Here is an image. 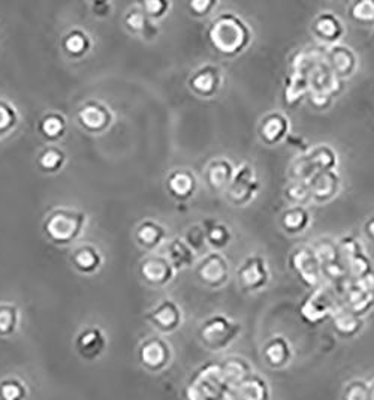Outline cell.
<instances>
[{"instance_id": "1", "label": "cell", "mask_w": 374, "mask_h": 400, "mask_svg": "<svg viewBox=\"0 0 374 400\" xmlns=\"http://www.w3.org/2000/svg\"><path fill=\"white\" fill-rule=\"evenodd\" d=\"M209 39L214 50L225 56H237L251 44L252 33L247 24L233 13H221L210 26Z\"/></svg>"}, {"instance_id": "2", "label": "cell", "mask_w": 374, "mask_h": 400, "mask_svg": "<svg viewBox=\"0 0 374 400\" xmlns=\"http://www.w3.org/2000/svg\"><path fill=\"white\" fill-rule=\"evenodd\" d=\"M186 400H232V389L221 374L220 363H205L193 372L185 389Z\"/></svg>"}, {"instance_id": "3", "label": "cell", "mask_w": 374, "mask_h": 400, "mask_svg": "<svg viewBox=\"0 0 374 400\" xmlns=\"http://www.w3.org/2000/svg\"><path fill=\"white\" fill-rule=\"evenodd\" d=\"M241 324L233 321L226 315H214L207 320L199 328V340L211 352H220L228 350L238 339L241 333Z\"/></svg>"}, {"instance_id": "4", "label": "cell", "mask_w": 374, "mask_h": 400, "mask_svg": "<svg viewBox=\"0 0 374 400\" xmlns=\"http://www.w3.org/2000/svg\"><path fill=\"white\" fill-rule=\"evenodd\" d=\"M84 215L71 210H57L48 216L45 220V232L54 242H69L79 232Z\"/></svg>"}, {"instance_id": "5", "label": "cell", "mask_w": 374, "mask_h": 400, "mask_svg": "<svg viewBox=\"0 0 374 400\" xmlns=\"http://www.w3.org/2000/svg\"><path fill=\"white\" fill-rule=\"evenodd\" d=\"M138 358L147 370L159 374L171 364L172 348L162 337H150L141 343L138 350Z\"/></svg>"}, {"instance_id": "6", "label": "cell", "mask_w": 374, "mask_h": 400, "mask_svg": "<svg viewBox=\"0 0 374 400\" xmlns=\"http://www.w3.org/2000/svg\"><path fill=\"white\" fill-rule=\"evenodd\" d=\"M337 306L324 289H316L301 303L299 315L309 324H319L336 313Z\"/></svg>"}, {"instance_id": "7", "label": "cell", "mask_w": 374, "mask_h": 400, "mask_svg": "<svg viewBox=\"0 0 374 400\" xmlns=\"http://www.w3.org/2000/svg\"><path fill=\"white\" fill-rule=\"evenodd\" d=\"M270 281V271L267 261L260 256L247 258L238 269V282L246 291H260Z\"/></svg>"}, {"instance_id": "8", "label": "cell", "mask_w": 374, "mask_h": 400, "mask_svg": "<svg viewBox=\"0 0 374 400\" xmlns=\"http://www.w3.org/2000/svg\"><path fill=\"white\" fill-rule=\"evenodd\" d=\"M258 190V182L253 168L248 163L241 165V168L235 171L232 180L228 186L229 200L235 205H244L252 200L253 194Z\"/></svg>"}, {"instance_id": "9", "label": "cell", "mask_w": 374, "mask_h": 400, "mask_svg": "<svg viewBox=\"0 0 374 400\" xmlns=\"http://www.w3.org/2000/svg\"><path fill=\"white\" fill-rule=\"evenodd\" d=\"M262 358L270 369L282 370L294 360V348L285 336H274L262 347Z\"/></svg>"}, {"instance_id": "10", "label": "cell", "mask_w": 374, "mask_h": 400, "mask_svg": "<svg viewBox=\"0 0 374 400\" xmlns=\"http://www.w3.org/2000/svg\"><path fill=\"white\" fill-rule=\"evenodd\" d=\"M147 320L163 333H172L183 323V312L175 301L163 300L147 315Z\"/></svg>"}, {"instance_id": "11", "label": "cell", "mask_w": 374, "mask_h": 400, "mask_svg": "<svg viewBox=\"0 0 374 400\" xmlns=\"http://www.w3.org/2000/svg\"><path fill=\"white\" fill-rule=\"evenodd\" d=\"M199 281L209 288H220L228 281L229 267L226 259L217 252L207 256L198 267Z\"/></svg>"}, {"instance_id": "12", "label": "cell", "mask_w": 374, "mask_h": 400, "mask_svg": "<svg viewBox=\"0 0 374 400\" xmlns=\"http://www.w3.org/2000/svg\"><path fill=\"white\" fill-rule=\"evenodd\" d=\"M292 266L299 274V278L309 286H316L321 281V259L316 252L309 247H301L295 251Z\"/></svg>"}, {"instance_id": "13", "label": "cell", "mask_w": 374, "mask_h": 400, "mask_svg": "<svg viewBox=\"0 0 374 400\" xmlns=\"http://www.w3.org/2000/svg\"><path fill=\"white\" fill-rule=\"evenodd\" d=\"M232 400H271V387L264 377L253 374L232 390Z\"/></svg>"}, {"instance_id": "14", "label": "cell", "mask_w": 374, "mask_h": 400, "mask_svg": "<svg viewBox=\"0 0 374 400\" xmlns=\"http://www.w3.org/2000/svg\"><path fill=\"white\" fill-rule=\"evenodd\" d=\"M189 85L197 94L210 98L217 93L221 85L220 71L214 66H204L190 77Z\"/></svg>"}, {"instance_id": "15", "label": "cell", "mask_w": 374, "mask_h": 400, "mask_svg": "<svg viewBox=\"0 0 374 400\" xmlns=\"http://www.w3.org/2000/svg\"><path fill=\"white\" fill-rule=\"evenodd\" d=\"M220 366H221V374H224L226 384L232 390L235 387H238L243 381H246L248 377H252L255 374L253 366L248 363V360H246L244 357L240 355H231L225 358V360L220 363Z\"/></svg>"}, {"instance_id": "16", "label": "cell", "mask_w": 374, "mask_h": 400, "mask_svg": "<svg viewBox=\"0 0 374 400\" xmlns=\"http://www.w3.org/2000/svg\"><path fill=\"white\" fill-rule=\"evenodd\" d=\"M141 276L145 282L155 286H163L174 278V267L166 258H150L141 266Z\"/></svg>"}, {"instance_id": "17", "label": "cell", "mask_w": 374, "mask_h": 400, "mask_svg": "<svg viewBox=\"0 0 374 400\" xmlns=\"http://www.w3.org/2000/svg\"><path fill=\"white\" fill-rule=\"evenodd\" d=\"M75 347L78 354L84 360L92 362L104 352L106 347V339L99 328H87L78 336Z\"/></svg>"}, {"instance_id": "18", "label": "cell", "mask_w": 374, "mask_h": 400, "mask_svg": "<svg viewBox=\"0 0 374 400\" xmlns=\"http://www.w3.org/2000/svg\"><path fill=\"white\" fill-rule=\"evenodd\" d=\"M332 325H334V332L340 337L353 339L363 332L364 320L349 309H337L332 315Z\"/></svg>"}, {"instance_id": "19", "label": "cell", "mask_w": 374, "mask_h": 400, "mask_svg": "<svg viewBox=\"0 0 374 400\" xmlns=\"http://www.w3.org/2000/svg\"><path fill=\"white\" fill-rule=\"evenodd\" d=\"M78 119L82 126L89 131H102L109 123V112L99 104H87L79 109Z\"/></svg>"}, {"instance_id": "20", "label": "cell", "mask_w": 374, "mask_h": 400, "mask_svg": "<svg viewBox=\"0 0 374 400\" xmlns=\"http://www.w3.org/2000/svg\"><path fill=\"white\" fill-rule=\"evenodd\" d=\"M339 190V177L332 171H321L313 177L310 194L316 201H326Z\"/></svg>"}, {"instance_id": "21", "label": "cell", "mask_w": 374, "mask_h": 400, "mask_svg": "<svg viewBox=\"0 0 374 400\" xmlns=\"http://www.w3.org/2000/svg\"><path fill=\"white\" fill-rule=\"evenodd\" d=\"M197 188L195 175L187 170H175L168 177V189L171 195L178 200H185L193 195Z\"/></svg>"}, {"instance_id": "22", "label": "cell", "mask_w": 374, "mask_h": 400, "mask_svg": "<svg viewBox=\"0 0 374 400\" xmlns=\"http://www.w3.org/2000/svg\"><path fill=\"white\" fill-rule=\"evenodd\" d=\"M289 131V121L285 116L275 113L264 119L260 125V136L267 144H275L282 141Z\"/></svg>"}, {"instance_id": "23", "label": "cell", "mask_w": 374, "mask_h": 400, "mask_svg": "<svg viewBox=\"0 0 374 400\" xmlns=\"http://www.w3.org/2000/svg\"><path fill=\"white\" fill-rule=\"evenodd\" d=\"M313 32L317 35V38L326 40V43H336L343 35V26L334 13L324 12L314 21Z\"/></svg>"}, {"instance_id": "24", "label": "cell", "mask_w": 374, "mask_h": 400, "mask_svg": "<svg viewBox=\"0 0 374 400\" xmlns=\"http://www.w3.org/2000/svg\"><path fill=\"white\" fill-rule=\"evenodd\" d=\"M235 174V170L226 159H216L209 165L207 170V182L216 190L220 189H228L232 177Z\"/></svg>"}, {"instance_id": "25", "label": "cell", "mask_w": 374, "mask_h": 400, "mask_svg": "<svg viewBox=\"0 0 374 400\" xmlns=\"http://www.w3.org/2000/svg\"><path fill=\"white\" fill-rule=\"evenodd\" d=\"M346 309H349L358 316H363L374 309V291L352 286L346 294Z\"/></svg>"}, {"instance_id": "26", "label": "cell", "mask_w": 374, "mask_h": 400, "mask_svg": "<svg viewBox=\"0 0 374 400\" xmlns=\"http://www.w3.org/2000/svg\"><path fill=\"white\" fill-rule=\"evenodd\" d=\"M195 259V251L182 240H174L170 244V263L174 269L189 267Z\"/></svg>"}, {"instance_id": "27", "label": "cell", "mask_w": 374, "mask_h": 400, "mask_svg": "<svg viewBox=\"0 0 374 400\" xmlns=\"http://www.w3.org/2000/svg\"><path fill=\"white\" fill-rule=\"evenodd\" d=\"M282 222L287 232H302L310 224V216L304 207L297 205L283 215Z\"/></svg>"}, {"instance_id": "28", "label": "cell", "mask_w": 374, "mask_h": 400, "mask_svg": "<svg viewBox=\"0 0 374 400\" xmlns=\"http://www.w3.org/2000/svg\"><path fill=\"white\" fill-rule=\"evenodd\" d=\"M205 240L209 242L214 249H221L231 242V231L226 225L219 224L216 220H209L205 224Z\"/></svg>"}, {"instance_id": "29", "label": "cell", "mask_w": 374, "mask_h": 400, "mask_svg": "<svg viewBox=\"0 0 374 400\" xmlns=\"http://www.w3.org/2000/svg\"><path fill=\"white\" fill-rule=\"evenodd\" d=\"M331 59L334 69L340 75H351L356 66L353 53L346 47H334L331 51Z\"/></svg>"}, {"instance_id": "30", "label": "cell", "mask_w": 374, "mask_h": 400, "mask_svg": "<svg viewBox=\"0 0 374 400\" xmlns=\"http://www.w3.org/2000/svg\"><path fill=\"white\" fill-rule=\"evenodd\" d=\"M165 236V231L160 225H158L153 220H145L136 231V239L145 247L158 246Z\"/></svg>"}, {"instance_id": "31", "label": "cell", "mask_w": 374, "mask_h": 400, "mask_svg": "<svg viewBox=\"0 0 374 400\" xmlns=\"http://www.w3.org/2000/svg\"><path fill=\"white\" fill-rule=\"evenodd\" d=\"M72 261L78 270L90 273L99 267L101 256L94 249H92V247H81V249L75 251Z\"/></svg>"}, {"instance_id": "32", "label": "cell", "mask_w": 374, "mask_h": 400, "mask_svg": "<svg viewBox=\"0 0 374 400\" xmlns=\"http://www.w3.org/2000/svg\"><path fill=\"white\" fill-rule=\"evenodd\" d=\"M341 400H370V384L365 379L355 378L344 385Z\"/></svg>"}, {"instance_id": "33", "label": "cell", "mask_w": 374, "mask_h": 400, "mask_svg": "<svg viewBox=\"0 0 374 400\" xmlns=\"http://www.w3.org/2000/svg\"><path fill=\"white\" fill-rule=\"evenodd\" d=\"M26 396V384L20 379L9 378L0 382V400H24Z\"/></svg>"}, {"instance_id": "34", "label": "cell", "mask_w": 374, "mask_h": 400, "mask_svg": "<svg viewBox=\"0 0 374 400\" xmlns=\"http://www.w3.org/2000/svg\"><path fill=\"white\" fill-rule=\"evenodd\" d=\"M63 47L69 54H72V56H79V54L87 51L89 38L81 31H74L65 36Z\"/></svg>"}, {"instance_id": "35", "label": "cell", "mask_w": 374, "mask_h": 400, "mask_svg": "<svg viewBox=\"0 0 374 400\" xmlns=\"http://www.w3.org/2000/svg\"><path fill=\"white\" fill-rule=\"evenodd\" d=\"M18 325V312L11 305L0 306V336H9Z\"/></svg>"}, {"instance_id": "36", "label": "cell", "mask_w": 374, "mask_h": 400, "mask_svg": "<svg viewBox=\"0 0 374 400\" xmlns=\"http://www.w3.org/2000/svg\"><path fill=\"white\" fill-rule=\"evenodd\" d=\"M351 16L358 23H363V24L374 23V0L355 2L351 8Z\"/></svg>"}, {"instance_id": "37", "label": "cell", "mask_w": 374, "mask_h": 400, "mask_svg": "<svg viewBox=\"0 0 374 400\" xmlns=\"http://www.w3.org/2000/svg\"><path fill=\"white\" fill-rule=\"evenodd\" d=\"M39 129L48 138H57L65 131V120L62 116L50 114V116L44 117L43 121H40Z\"/></svg>"}, {"instance_id": "38", "label": "cell", "mask_w": 374, "mask_h": 400, "mask_svg": "<svg viewBox=\"0 0 374 400\" xmlns=\"http://www.w3.org/2000/svg\"><path fill=\"white\" fill-rule=\"evenodd\" d=\"M312 162L317 165L322 171H332L334 165L337 163V158L334 151H332L329 147L324 146L314 151V155L312 156Z\"/></svg>"}, {"instance_id": "39", "label": "cell", "mask_w": 374, "mask_h": 400, "mask_svg": "<svg viewBox=\"0 0 374 400\" xmlns=\"http://www.w3.org/2000/svg\"><path fill=\"white\" fill-rule=\"evenodd\" d=\"M39 167L45 171H55L62 167L63 153L57 148H48L39 156Z\"/></svg>"}, {"instance_id": "40", "label": "cell", "mask_w": 374, "mask_h": 400, "mask_svg": "<svg viewBox=\"0 0 374 400\" xmlns=\"http://www.w3.org/2000/svg\"><path fill=\"white\" fill-rule=\"evenodd\" d=\"M126 24H128L129 29L135 33L145 32L150 27V23L147 20V16L144 13V11H138V9H133L128 13Z\"/></svg>"}, {"instance_id": "41", "label": "cell", "mask_w": 374, "mask_h": 400, "mask_svg": "<svg viewBox=\"0 0 374 400\" xmlns=\"http://www.w3.org/2000/svg\"><path fill=\"white\" fill-rule=\"evenodd\" d=\"M17 120V113L9 104L0 102V132H6L13 126Z\"/></svg>"}, {"instance_id": "42", "label": "cell", "mask_w": 374, "mask_h": 400, "mask_svg": "<svg viewBox=\"0 0 374 400\" xmlns=\"http://www.w3.org/2000/svg\"><path fill=\"white\" fill-rule=\"evenodd\" d=\"M143 9L148 18H160L170 9V4L162 2V0H150V2L143 4Z\"/></svg>"}, {"instance_id": "43", "label": "cell", "mask_w": 374, "mask_h": 400, "mask_svg": "<svg viewBox=\"0 0 374 400\" xmlns=\"http://www.w3.org/2000/svg\"><path fill=\"white\" fill-rule=\"evenodd\" d=\"M286 195H289L290 201L299 202V204H302L309 197H312L310 189L304 183H292V185H290L286 190Z\"/></svg>"}, {"instance_id": "44", "label": "cell", "mask_w": 374, "mask_h": 400, "mask_svg": "<svg viewBox=\"0 0 374 400\" xmlns=\"http://www.w3.org/2000/svg\"><path fill=\"white\" fill-rule=\"evenodd\" d=\"M214 6H217V2H211V0H197V2L189 4V8L198 17H202V16H207V13H210V11Z\"/></svg>"}, {"instance_id": "45", "label": "cell", "mask_w": 374, "mask_h": 400, "mask_svg": "<svg viewBox=\"0 0 374 400\" xmlns=\"http://www.w3.org/2000/svg\"><path fill=\"white\" fill-rule=\"evenodd\" d=\"M365 232L370 239L374 240V217H371L368 222L365 224Z\"/></svg>"}, {"instance_id": "46", "label": "cell", "mask_w": 374, "mask_h": 400, "mask_svg": "<svg viewBox=\"0 0 374 400\" xmlns=\"http://www.w3.org/2000/svg\"><path fill=\"white\" fill-rule=\"evenodd\" d=\"M370 384V400H374V379Z\"/></svg>"}]
</instances>
